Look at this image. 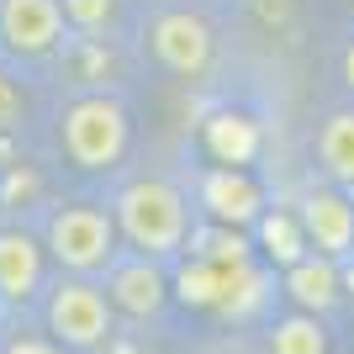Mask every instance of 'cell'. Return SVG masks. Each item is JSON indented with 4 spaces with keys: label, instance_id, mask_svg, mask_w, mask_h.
I'll return each mask as SVG.
<instances>
[{
    "label": "cell",
    "instance_id": "obj_18",
    "mask_svg": "<svg viewBox=\"0 0 354 354\" xmlns=\"http://www.w3.org/2000/svg\"><path fill=\"white\" fill-rule=\"evenodd\" d=\"M201 259H212V265H243V259H249V238L238 233V227H217V233L207 238Z\"/></svg>",
    "mask_w": 354,
    "mask_h": 354
},
{
    "label": "cell",
    "instance_id": "obj_19",
    "mask_svg": "<svg viewBox=\"0 0 354 354\" xmlns=\"http://www.w3.org/2000/svg\"><path fill=\"white\" fill-rule=\"evenodd\" d=\"M59 11L69 16L80 32H95V27H106V21L117 16V0H64Z\"/></svg>",
    "mask_w": 354,
    "mask_h": 354
},
{
    "label": "cell",
    "instance_id": "obj_14",
    "mask_svg": "<svg viewBox=\"0 0 354 354\" xmlns=\"http://www.w3.org/2000/svg\"><path fill=\"white\" fill-rule=\"evenodd\" d=\"M317 159L333 180L354 185V111H333L317 133Z\"/></svg>",
    "mask_w": 354,
    "mask_h": 354
},
{
    "label": "cell",
    "instance_id": "obj_16",
    "mask_svg": "<svg viewBox=\"0 0 354 354\" xmlns=\"http://www.w3.org/2000/svg\"><path fill=\"white\" fill-rule=\"evenodd\" d=\"M270 354H328V328L317 323L312 312L281 317L275 333H270Z\"/></svg>",
    "mask_w": 354,
    "mask_h": 354
},
{
    "label": "cell",
    "instance_id": "obj_21",
    "mask_svg": "<svg viewBox=\"0 0 354 354\" xmlns=\"http://www.w3.org/2000/svg\"><path fill=\"white\" fill-rule=\"evenodd\" d=\"M0 354H64V344H48V339H11Z\"/></svg>",
    "mask_w": 354,
    "mask_h": 354
},
{
    "label": "cell",
    "instance_id": "obj_12",
    "mask_svg": "<svg viewBox=\"0 0 354 354\" xmlns=\"http://www.w3.org/2000/svg\"><path fill=\"white\" fill-rule=\"evenodd\" d=\"M207 153L227 169H243V164L259 153V127H254L243 111H217L207 122Z\"/></svg>",
    "mask_w": 354,
    "mask_h": 354
},
{
    "label": "cell",
    "instance_id": "obj_7",
    "mask_svg": "<svg viewBox=\"0 0 354 354\" xmlns=\"http://www.w3.org/2000/svg\"><path fill=\"white\" fill-rule=\"evenodd\" d=\"M148 37H153L159 64L175 69V74H201L212 64V27L191 11H164Z\"/></svg>",
    "mask_w": 354,
    "mask_h": 354
},
{
    "label": "cell",
    "instance_id": "obj_15",
    "mask_svg": "<svg viewBox=\"0 0 354 354\" xmlns=\"http://www.w3.org/2000/svg\"><path fill=\"white\" fill-rule=\"evenodd\" d=\"M254 227H259V249L275 259V265H296L301 254H307V238H301V222L291 217V212H259L254 217Z\"/></svg>",
    "mask_w": 354,
    "mask_h": 354
},
{
    "label": "cell",
    "instance_id": "obj_23",
    "mask_svg": "<svg viewBox=\"0 0 354 354\" xmlns=\"http://www.w3.org/2000/svg\"><path fill=\"white\" fill-rule=\"evenodd\" d=\"M344 85L354 90V43H349V53H344Z\"/></svg>",
    "mask_w": 354,
    "mask_h": 354
},
{
    "label": "cell",
    "instance_id": "obj_4",
    "mask_svg": "<svg viewBox=\"0 0 354 354\" xmlns=\"http://www.w3.org/2000/svg\"><path fill=\"white\" fill-rule=\"evenodd\" d=\"M48 328L64 349H101L111 339V301L90 281H64L48 301Z\"/></svg>",
    "mask_w": 354,
    "mask_h": 354
},
{
    "label": "cell",
    "instance_id": "obj_13",
    "mask_svg": "<svg viewBox=\"0 0 354 354\" xmlns=\"http://www.w3.org/2000/svg\"><path fill=\"white\" fill-rule=\"evenodd\" d=\"M265 296H270L265 270H254L249 259H243V265H222V296H217L222 317H249V312L265 307Z\"/></svg>",
    "mask_w": 354,
    "mask_h": 354
},
{
    "label": "cell",
    "instance_id": "obj_2",
    "mask_svg": "<svg viewBox=\"0 0 354 354\" xmlns=\"http://www.w3.org/2000/svg\"><path fill=\"white\" fill-rule=\"evenodd\" d=\"M64 153L74 169H111L127 153V111L111 95H85L64 111Z\"/></svg>",
    "mask_w": 354,
    "mask_h": 354
},
{
    "label": "cell",
    "instance_id": "obj_11",
    "mask_svg": "<svg viewBox=\"0 0 354 354\" xmlns=\"http://www.w3.org/2000/svg\"><path fill=\"white\" fill-rule=\"evenodd\" d=\"M43 286V249L27 233H0V296L27 301Z\"/></svg>",
    "mask_w": 354,
    "mask_h": 354
},
{
    "label": "cell",
    "instance_id": "obj_6",
    "mask_svg": "<svg viewBox=\"0 0 354 354\" xmlns=\"http://www.w3.org/2000/svg\"><path fill=\"white\" fill-rule=\"evenodd\" d=\"M296 222H301L307 249L323 254V259H344L354 249V207L344 191H312L296 212Z\"/></svg>",
    "mask_w": 354,
    "mask_h": 354
},
{
    "label": "cell",
    "instance_id": "obj_22",
    "mask_svg": "<svg viewBox=\"0 0 354 354\" xmlns=\"http://www.w3.org/2000/svg\"><path fill=\"white\" fill-rule=\"evenodd\" d=\"M101 349H106V354H148V349H143L138 339H106Z\"/></svg>",
    "mask_w": 354,
    "mask_h": 354
},
{
    "label": "cell",
    "instance_id": "obj_8",
    "mask_svg": "<svg viewBox=\"0 0 354 354\" xmlns=\"http://www.w3.org/2000/svg\"><path fill=\"white\" fill-rule=\"evenodd\" d=\"M201 207L212 212L217 227H249L265 212V196H259V185L243 169L222 164V169H207V180H201Z\"/></svg>",
    "mask_w": 354,
    "mask_h": 354
},
{
    "label": "cell",
    "instance_id": "obj_17",
    "mask_svg": "<svg viewBox=\"0 0 354 354\" xmlns=\"http://www.w3.org/2000/svg\"><path fill=\"white\" fill-rule=\"evenodd\" d=\"M175 296L185 301V307H217V296H222V265H212V259L196 254L191 265H180Z\"/></svg>",
    "mask_w": 354,
    "mask_h": 354
},
{
    "label": "cell",
    "instance_id": "obj_9",
    "mask_svg": "<svg viewBox=\"0 0 354 354\" xmlns=\"http://www.w3.org/2000/svg\"><path fill=\"white\" fill-rule=\"evenodd\" d=\"M106 301L117 312H127V317H153V312L169 301V281H164L159 259H127V265L111 270V291H106Z\"/></svg>",
    "mask_w": 354,
    "mask_h": 354
},
{
    "label": "cell",
    "instance_id": "obj_3",
    "mask_svg": "<svg viewBox=\"0 0 354 354\" xmlns=\"http://www.w3.org/2000/svg\"><path fill=\"white\" fill-rule=\"evenodd\" d=\"M48 254L74 275H95L117 259V227L101 207H64L48 222Z\"/></svg>",
    "mask_w": 354,
    "mask_h": 354
},
{
    "label": "cell",
    "instance_id": "obj_20",
    "mask_svg": "<svg viewBox=\"0 0 354 354\" xmlns=\"http://www.w3.org/2000/svg\"><path fill=\"white\" fill-rule=\"evenodd\" d=\"M16 117H21V95H16V85L0 74V133H6V127H16Z\"/></svg>",
    "mask_w": 354,
    "mask_h": 354
},
{
    "label": "cell",
    "instance_id": "obj_10",
    "mask_svg": "<svg viewBox=\"0 0 354 354\" xmlns=\"http://www.w3.org/2000/svg\"><path fill=\"white\" fill-rule=\"evenodd\" d=\"M286 296H291L301 312H312V317L333 312V307H339V296H344L339 259H323V254H301L296 265H286Z\"/></svg>",
    "mask_w": 354,
    "mask_h": 354
},
{
    "label": "cell",
    "instance_id": "obj_1",
    "mask_svg": "<svg viewBox=\"0 0 354 354\" xmlns=\"http://www.w3.org/2000/svg\"><path fill=\"white\" fill-rule=\"evenodd\" d=\"M111 227L143 259H175L185 249V238H191V207L164 180H133L111 201Z\"/></svg>",
    "mask_w": 354,
    "mask_h": 354
},
{
    "label": "cell",
    "instance_id": "obj_5",
    "mask_svg": "<svg viewBox=\"0 0 354 354\" xmlns=\"http://www.w3.org/2000/svg\"><path fill=\"white\" fill-rule=\"evenodd\" d=\"M59 32H64L59 0H0V37L11 53L43 59V53H53Z\"/></svg>",
    "mask_w": 354,
    "mask_h": 354
}]
</instances>
